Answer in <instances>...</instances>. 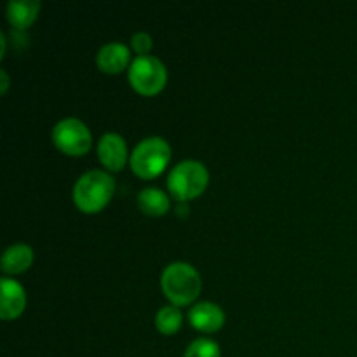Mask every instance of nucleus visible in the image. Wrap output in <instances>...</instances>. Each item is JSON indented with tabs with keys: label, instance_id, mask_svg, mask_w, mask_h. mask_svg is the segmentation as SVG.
<instances>
[{
	"label": "nucleus",
	"instance_id": "nucleus-13",
	"mask_svg": "<svg viewBox=\"0 0 357 357\" xmlns=\"http://www.w3.org/2000/svg\"><path fill=\"white\" fill-rule=\"evenodd\" d=\"M138 206L146 215L159 216L169 209V197L164 190L157 187H146L139 190L138 194Z\"/></svg>",
	"mask_w": 357,
	"mask_h": 357
},
{
	"label": "nucleus",
	"instance_id": "nucleus-9",
	"mask_svg": "<svg viewBox=\"0 0 357 357\" xmlns=\"http://www.w3.org/2000/svg\"><path fill=\"white\" fill-rule=\"evenodd\" d=\"M131 59V51L124 42H107L100 47L96 54V63L103 72L117 73L126 68V65Z\"/></svg>",
	"mask_w": 357,
	"mask_h": 357
},
{
	"label": "nucleus",
	"instance_id": "nucleus-1",
	"mask_svg": "<svg viewBox=\"0 0 357 357\" xmlns=\"http://www.w3.org/2000/svg\"><path fill=\"white\" fill-rule=\"evenodd\" d=\"M160 286L173 305H187L199 295L202 282L194 265L187 261H173L162 271Z\"/></svg>",
	"mask_w": 357,
	"mask_h": 357
},
{
	"label": "nucleus",
	"instance_id": "nucleus-18",
	"mask_svg": "<svg viewBox=\"0 0 357 357\" xmlns=\"http://www.w3.org/2000/svg\"><path fill=\"white\" fill-rule=\"evenodd\" d=\"M3 52H6V35L0 33V54L3 56Z\"/></svg>",
	"mask_w": 357,
	"mask_h": 357
},
{
	"label": "nucleus",
	"instance_id": "nucleus-14",
	"mask_svg": "<svg viewBox=\"0 0 357 357\" xmlns=\"http://www.w3.org/2000/svg\"><path fill=\"white\" fill-rule=\"evenodd\" d=\"M183 314L178 309V305H164L155 314V326L160 333L173 335L180 330Z\"/></svg>",
	"mask_w": 357,
	"mask_h": 357
},
{
	"label": "nucleus",
	"instance_id": "nucleus-3",
	"mask_svg": "<svg viewBox=\"0 0 357 357\" xmlns=\"http://www.w3.org/2000/svg\"><path fill=\"white\" fill-rule=\"evenodd\" d=\"M171 159V146L160 136H149L136 143L129 162L132 171L142 178H152L162 173Z\"/></svg>",
	"mask_w": 357,
	"mask_h": 357
},
{
	"label": "nucleus",
	"instance_id": "nucleus-15",
	"mask_svg": "<svg viewBox=\"0 0 357 357\" xmlns=\"http://www.w3.org/2000/svg\"><path fill=\"white\" fill-rule=\"evenodd\" d=\"M222 351H220V345L216 344L211 338H195L194 342H190V345L185 351L183 357H220Z\"/></svg>",
	"mask_w": 357,
	"mask_h": 357
},
{
	"label": "nucleus",
	"instance_id": "nucleus-8",
	"mask_svg": "<svg viewBox=\"0 0 357 357\" xmlns=\"http://www.w3.org/2000/svg\"><path fill=\"white\" fill-rule=\"evenodd\" d=\"M188 319L194 328L201 331H216L225 323V312L222 307L215 302H197L188 310Z\"/></svg>",
	"mask_w": 357,
	"mask_h": 357
},
{
	"label": "nucleus",
	"instance_id": "nucleus-5",
	"mask_svg": "<svg viewBox=\"0 0 357 357\" xmlns=\"http://www.w3.org/2000/svg\"><path fill=\"white\" fill-rule=\"evenodd\" d=\"M129 82L138 93L155 94L167 80V68L157 56L138 54L129 65Z\"/></svg>",
	"mask_w": 357,
	"mask_h": 357
},
{
	"label": "nucleus",
	"instance_id": "nucleus-7",
	"mask_svg": "<svg viewBox=\"0 0 357 357\" xmlns=\"http://www.w3.org/2000/svg\"><path fill=\"white\" fill-rule=\"evenodd\" d=\"M98 157L101 164L112 171H119L124 167L128 160V143L119 132H105L98 142Z\"/></svg>",
	"mask_w": 357,
	"mask_h": 357
},
{
	"label": "nucleus",
	"instance_id": "nucleus-17",
	"mask_svg": "<svg viewBox=\"0 0 357 357\" xmlns=\"http://www.w3.org/2000/svg\"><path fill=\"white\" fill-rule=\"evenodd\" d=\"M0 77H2V93H6L7 86H9V75L6 70H0Z\"/></svg>",
	"mask_w": 357,
	"mask_h": 357
},
{
	"label": "nucleus",
	"instance_id": "nucleus-2",
	"mask_svg": "<svg viewBox=\"0 0 357 357\" xmlns=\"http://www.w3.org/2000/svg\"><path fill=\"white\" fill-rule=\"evenodd\" d=\"M115 190V180L101 169L80 174L73 185V201L82 211L96 213L108 204Z\"/></svg>",
	"mask_w": 357,
	"mask_h": 357
},
{
	"label": "nucleus",
	"instance_id": "nucleus-12",
	"mask_svg": "<svg viewBox=\"0 0 357 357\" xmlns=\"http://www.w3.org/2000/svg\"><path fill=\"white\" fill-rule=\"evenodd\" d=\"M40 2L38 0H9L7 2V20L16 28H24L37 17Z\"/></svg>",
	"mask_w": 357,
	"mask_h": 357
},
{
	"label": "nucleus",
	"instance_id": "nucleus-11",
	"mask_svg": "<svg viewBox=\"0 0 357 357\" xmlns=\"http://www.w3.org/2000/svg\"><path fill=\"white\" fill-rule=\"evenodd\" d=\"M33 261V250L23 243L13 244L2 255V271L7 274H20L30 268Z\"/></svg>",
	"mask_w": 357,
	"mask_h": 357
},
{
	"label": "nucleus",
	"instance_id": "nucleus-4",
	"mask_svg": "<svg viewBox=\"0 0 357 357\" xmlns=\"http://www.w3.org/2000/svg\"><path fill=\"white\" fill-rule=\"evenodd\" d=\"M209 181V173L201 160L185 159L178 162L167 174V187L171 194L181 201L197 197Z\"/></svg>",
	"mask_w": 357,
	"mask_h": 357
},
{
	"label": "nucleus",
	"instance_id": "nucleus-6",
	"mask_svg": "<svg viewBox=\"0 0 357 357\" xmlns=\"http://www.w3.org/2000/svg\"><path fill=\"white\" fill-rule=\"evenodd\" d=\"M52 143L68 155H82L89 150L93 136L84 121L77 117H65L52 128Z\"/></svg>",
	"mask_w": 357,
	"mask_h": 357
},
{
	"label": "nucleus",
	"instance_id": "nucleus-10",
	"mask_svg": "<svg viewBox=\"0 0 357 357\" xmlns=\"http://www.w3.org/2000/svg\"><path fill=\"white\" fill-rule=\"evenodd\" d=\"M2 303H0V316L3 319H14L23 312L26 305V293L17 281L10 278H2Z\"/></svg>",
	"mask_w": 357,
	"mask_h": 357
},
{
	"label": "nucleus",
	"instance_id": "nucleus-16",
	"mask_svg": "<svg viewBox=\"0 0 357 357\" xmlns=\"http://www.w3.org/2000/svg\"><path fill=\"white\" fill-rule=\"evenodd\" d=\"M152 37L146 31H136L131 38L132 47H135L138 54H149V51L152 49Z\"/></svg>",
	"mask_w": 357,
	"mask_h": 357
}]
</instances>
